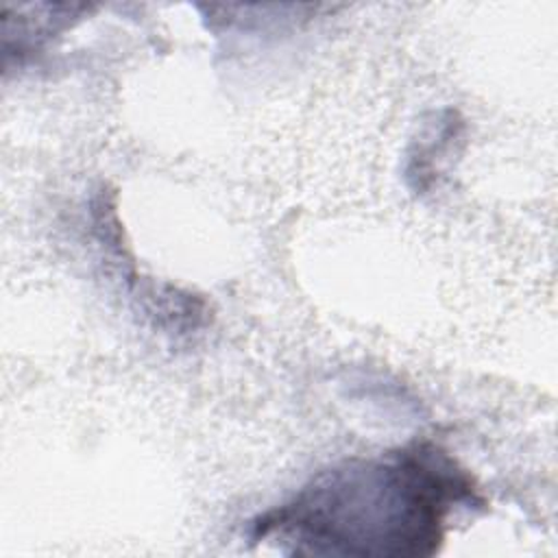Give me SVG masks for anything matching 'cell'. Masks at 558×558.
<instances>
[{
	"mask_svg": "<svg viewBox=\"0 0 558 558\" xmlns=\"http://www.w3.org/2000/svg\"><path fill=\"white\" fill-rule=\"evenodd\" d=\"M475 501L471 477L447 453L416 445L392 462L333 469L255 523V534H286L316 554L427 556L442 541L445 512Z\"/></svg>",
	"mask_w": 558,
	"mask_h": 558,
	"instance_id": "cell-1",
	"label": "cell"
}]
</instances>
